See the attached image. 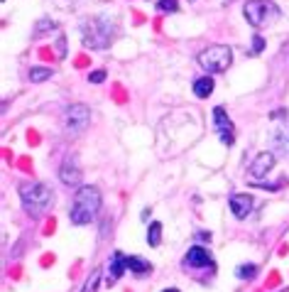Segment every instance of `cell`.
<instances>
[{
  "instance_id": "cell-4",
  "label": "cell",
  "mask_w": 289,
  "mask_h": 292,
  "mask_svg": "<svg viewBox=\"0 0 289 292\" xmlns=\"http://www.w3.org/2000/svg\"><path fill=\"white\" fill-rule=\"evenodd\" d=\"M243 15H245L248 25L260 29V27L272 25L282 12H280L277 2H272V0H248V2L243 5Z\"/></svg>"
},
{
  "instance_id": "cell-9",
  "label": "cell",
  "mask_w": 289,
  "mask_h": 292,
  "mask_svg": "<svg viewBox=\"0 0 289 292\" xmlns=\"http://www.w3.org/2000/svg\"><path fill=\"white\" fill-rule=\"evenodd\" d=\"M184 265L186 268H206V265H211V253L203 246H191L184 256Z\"/></svg>"
},
{
  "instance_id": "cell-16",
  "label": "cell",
  "mask_w": 289,
  "mask_h": 292,
  "mask_svg": "<svg viewBox=\"0 0 289 292\" xmlns=\"http://www.w3.org/2000/svg\"><path fill=\"white\" fill-rule=\"evenodd\" d=\"M52 76V69H44V66H32L29 69V81L39 84V81H47Z\"/></svg>"
},
{
  "instance_id": "cell-10",
  "label": "cell",
  "mask_w": 289,
  "mask_h": 292,
  "mask_svg": "<svg viewBox=\"0 0 289 292\" xmlns=\"http://www.w3.org/2000/svg\"><path fill=\"white\" fill-rule=\"evenodd\" d=\"M228 204H231V211L235 219H245L253 211V197L250 194H233Z\"/></svg>"
},
{
  "instance_id": "cell-2",
  "label": "cell",
  "mask_w": 289,
  "mask_h": 292,
  "mask_svg": "<svg viewBox=\"0 0 289 292\" xmlns=\"http://www.w3.org/2000/svg\"><path fill=\"white\" fill-rule=\"evenodd\" d=\"M118 27L106 20V17H91L86 22H81V44L86 49H106L113 37H116Z\"/></svg>"
},
{
  "instance_id": "cell-12",
  "label": "cell",
  "mask_w": 289,
  "mask_h": 292,
  "mask_svg": "<svg viewBox=\"0 0 289 292\" xmlns=\"http://www.w3.org/2000/svg\"><path fill=\"white\" fill-rule=\"evenodd\" d=\"M213 123H216L218 133H233V123H231V118L226 116V108L223 106H216L213 108Z\"/></svg>"
},
{
  "instance_id": "cell-15",
  "label": "cell",
  "mask_w": 289,
  "mask_h": 292,
  "mask_svg": "<svg viewBox=\"0 0 289 292\" xmlns=\"http://www.w3.org/2000/svg\"><path fill=\"white\" fill-rule=\"evenodd\" d=\"M147 243H149L152 248H157V246L162 243V224H159V221H152V224H149V231H147Z\"/></svg>"
},
{
  "instance_id": "cell-6",
  "label": "cell",
  "mask_w": 289,
  "mask_h": 292,
  "mask_svg": "<svg viewBox=\"0 0 289 292\" xmlns=\"http://www.w3.org/2000/svg\"><path fill=\"white\" fill-rule=\"evenodd\" d=\"M91 125V108L86 103H74L66 108V130L69 133H84Z\"/></svg>"
},
{
  "instance_id": "cell-14",
  "label": "cell",
  "mask_w": 289,
  "mask_h": 292,
  "mask_svg": "<svg viewBox=\"0 0 289 292\" xmlns=\"http://www.w3.org/2000/svg\"><path fill=\"white\" fill-rule=\"evenodd\" d=\"M194 93H196L199 98H208V96L213 93V76H201V79H196V81H194Z\"/></svg>"
},
{
  "instance_id": "cell-24",
  "label": "cell",
  "mask_w": 289,
  "mask_h": 292,
  "mask_svg": "<svg viewBox=\"0 0 289 292\" xmlns=\"http://www.w3.org/2000/svg\"><path fill=\"white\" fill-rule=\"evenodd\" d=\"M196 238H199V241H208V243H211V234H208V231H199V234H196Z\"/></svg>"
},
{
  "instance_id": "cell-1",
  "label": "cell",
  "mask_w": 289,
  "mask_h": 292,
  "mask_svg": "<svg viewBox=\"0 0 289 292\" xmlns=\"http://www.w3.org/2000/svg\"><path fill=\"white\" fill-rule=\"evenodd\" d=\"M101 211V192L98 187H79V192L74 194V202H71V211H69V219L74 226H86L96 219V214Z\"/></svg>"
},
{
  "instance_id": "cell-18",
  "label": "cell",
  "mask_w": 289,
  "mask_h": 292,
  "mask_svg": "<svg viewBox=\"0 0 289 292\" xmlns=\"http://www.w3.org/2000/svg\"><path fill=\"white\" fill-rule=\"evenodd\" d=\"M98 283H101V270H93V273H91V278L86 280V285H84V290H81V292H96Z\"/></svg>"
},
{
  "instance_id": "cell-5",
  "label": "cell",
  "mask_w": 289,
  "mask_h": 292,
  "mask_svg": "<svg viewBox=\"0 0 289 292\" xmlns=\"http://www.w3.org/2000/svg\"><path fill=\"white\" fill-rule=\"evenodd\" d=\"M196 59H199L203 71L211 76V74H221V71H226V69L231 66L233 52H231V47H226V44H211V47L203 49Z\"/></svg>"
},
{
  "instance_id": "cell-20",
  "label": "cell",
  "mask_w": 289,
  "mask_h": 292,
  "mask_svg": "<svg viewBox=\"0 0 289 292\" xmlns=\"http://www.w3.org/2000/svg\"><path fill=\"white\" fill-rule=\"evenodd\" d=\"M47 29H57V22H54V20H39V22L34 25V32H37V34H42V32H47Z\"/></svg>"
},
{
  "instance_id": "cell-19",
  "label": "cell",
  "mask_w": 289,
  "mask_h": 292,
  "mask_svg": "<svg viewBox=\"0 0 289 292\" xmlns=\"http://www.w3.org/2000/svg\"><path fill=\"white\" fill-rule=\"evenodd\" d=\"M157 10H162V12H176L179 10V2L176 0H159L157 2Z\"/></svg>"
},
{
  "instance_id": "cell-22",
  "label": "cell",
  "mask_w": 289,
  "mask_h": 292,
  "mask_svg": "<svg viewBox=\"0 0 289 292\" xmlns=\"http://www.w3.org/2000/svg\"><path fill=\"white\" fill-rule=\"evenodd\" d=\"M262 49H265V39H262L260 34H255V37H253V52H255V54H260Z\"/></svg>"
},
{
  "instance_id": "cell-13",
  "label": "cell",
  "mask_w": 289,
  "mask_h": 292,
  "mask_svg": "<svg viewBox=\"0 0 289 292\" xmlns=\"http://www.w3.org/2000/svg\"><path fill=\"white\" fill-rule=\"evenodd\" d=\"M128 268H130V273L138 275V278L152 273V265L147 263V261H143V258H138V256H130V258H128Z\"/></svg>"
},
{
  "instance_id": "cell-21",
  "label": "cell",
  "mask_w": 289,
  "mask_h": 292,
  "mask_svg": "<svg viewBox=\"0 0 289 292\" xmlns=\"http://www.w3.org/2000/svg\"><path fill=\"white\" fill-rule=\"evenodd\" d=\"M88 81H91V84H103V81H106V71H103V69H96V71H91Z\"/></svg>"
},
{
  "instance_id": "cell-3",
  "label": "cell",
  "mask_w": 289,
  "mask_h": 292,
  "mask_svg": "<svg viewBox=\"0 0 289 292\" xmlns=\"http://www.w3.org/2000/svg\"><path fill=\"white\" fill-rule=\"evenodd\" d=\"M20 202H22V209L27 214L39 216V214H44L49 206L54 204V194L42 182H22L20 184Z\"/></svg>"
},
{
  "instance_id": "cell-23",
  "label": "cell",
  "mask_w": 289,
  "mask_h": 292,
  "mask_svg": "<svg viewBox=\"0 0 289 292\" xmlns=\"http://www.w3.org/2000/svg\"><path fill=\"white\" fill-rule=\"evenodd\" d=\"M57 49H59V59H64V57H66V37H59Z\"/></svg>"
},
{
  "instance_id": "cell-7",
  "label": "cell",
  "mask_w": 289,
  "mask_h": 292,
  "mask_svg": "<svg viewBox=\"0 0 289 292\" xmlns=\"http://www.w3.org/2000/svg\"><path fill=\"white\" fill-rule=\"evenodd\" d=\"M81 167H79V160L76 157H66L64 162H61V167H59V179H61V184H66V187H76L79 182H81Z\"/></svg>"
},
{
  "instance_id": "cell-25",
  "label": "cell",
  "mask_w": 289,
  "mask_h": 292,
  "mask_svg": "<svg viewBox=\"0 0 289 292\" xmlns=\"http://www.w3.org/2000/svg\"><path fill=\"white\" fill-rule=\"evenodd\" d=\"M162 292H179L176 288H167V290H162Z\"/></svg>"
},
{
  "instance_id": "cell-8",
  "label": "cell",
  "mask_w": 289,
  "mask_h": 292,
  "mask_svg": "<svg viewBox=\"0 0 289 292\" xmlns=\"http://www.w3.org/2000/svg\"><path fill=\"white\" fill-rule=\"evenodd\" d=\"M275 162H277V160H275L272 152H267V150H265V152H258L255 160L250 162V175L255 177V179H262V177L275 167Z\"/></svg>"
},
{
  "instance_id": "cell-17",
  "label": "cell",
  "mask_w": 289,
  "mask_h": 292,
  "mask_svg": "<svg viewBox=\"0 0 289 292\" xmlns=\"http://www.w3.org/2000/svg\"><path fill=\"white\" fill-rule=\"evenodd\" d=\"M235 275H238V280H253V278L258 275V265H253V263H248V265H238Z\"/></svg>"
},
{
  "instance_id": "cell-11",
  "label": "cell",
  "mask_w": 289,
  "mask_h": 292,
  "mask_svg": "<svg viewBox=\"0 0 289 292\" xmlns=\"http://www.w3.org/2000/svg\"><path fill=\"white\" fill-rule=\"evenodd\" d=\"M125 268H128V256L120 253V251H116L113 258H111V265H108V285H116L118 280L123 278Z\"/></svg>"
}]
</instances>
